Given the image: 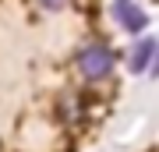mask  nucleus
I'll return each instance as SVG.
<instances>
[{
    "mask_svg": "<svg viewBox=\"0 0 159 152\" xmlns=\"http://www.w3.org/2000/svg\"><path fill=\"white\" fill-rule=\"evenodd\" d=\"M78 67L85 78H106L110 67H113V53H110V46H89V50L78 53Z\"/></svg>",
    "mask_w": 159,
    "mask_h": 152,
    "instance_id": "nucleus-1",
    "label": "nucleus"
},
{
    "mask_svg": "<svg viewBox=\"0 0 159 152\" xmlns=\"http://www.w3.org/2000/svg\"><path fill=\"white\" fill-rule=\"evenodd\" d=\"M43 4H46V7H60L64 0H43Z\"/></svg>",
    "mask_w": 159,
    "mask_h": 152,
    "instance_id": "nucleus-2",
    "label": "nucleus"
}]
</instances>
